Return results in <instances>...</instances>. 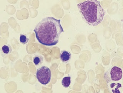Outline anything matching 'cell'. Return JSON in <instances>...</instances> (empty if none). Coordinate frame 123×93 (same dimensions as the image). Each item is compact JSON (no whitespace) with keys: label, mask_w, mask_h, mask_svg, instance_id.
<instances>
[{"label":"cell","mask_w":123,"mask_h":93,"mask_svg":"<svg viewBox=\"0 0 123 93\" xmlns=\"http://www.w3.org/2000/svg\"><path fill=\"white\" fill-rule=\"evenodd\" d=\"M12 51V49L11 45H3L1 49V52L3 54V55H9L11 54Z\"/></svg>","instance_id":"obj_6"},{"label":"cell","mask_w":123,"mask_h":93,"mask_svg":"<svg viewBox=\"0 0 123 93\" xmlns=\"http://www.w3.org/2000/svg\"><path fill=\"white\" fill-rule=\"evenodd\" d=\"M77 6L83 19L88 25L97 26L103 21L105 12L99 1L86 0L79 3Z\"/></svg>","instance_id":"obj_2"},{"label":"cell","mask_w":123,"mask_h":93,"mask_svg":"<svg viewBox=\"0 0 123 93\" xmlns=\"http://www.w3.org/2000/svg\"><path fill=\"white\" fill-rule=\"evenodd\" d=\"M43 57L40 55H36L33 58V62L36 66L41 65L43 63Z\"/></svg>","instance_id":"obj_7"},{"label":"cell","mask_w":123,"mask_h":93,"mask_svg":"<svg viewBox=\"0 0 123 93\" xmlns=\"http://www.w3.org/2000/svg\"><path fill=\"white\" fill-rule=\"evenodd\" d=\"M60 57L63 62L67 63L71 59V54L69 51L64 50L61 52Z\"/></svg>","instance_id":"obj_5"},{"label":"cell","mask_w":123,"mask_h":93,"mask_svg":"<svg viewBox=\"0 0 123 93\" xmlns=\"http://www.w3.org/2000/svg\"><path fill=\"white\" fill-rule=\"evenodd\" d=\"M36 76L38 82L45 85L49 84L51 80V71L47 67L43 66L37 70Z\"/></svg>","instance_id":"obj_3"},{"label":"cell","mask_w":123,"mask_h":93,"mask_svg":"<svg viewBox=\"0 0 123 93\" xmlns=\"http://www.w3.org/2000/svg\"><path fill=\"white\" fill-rule=\"evenodd\" d=\"M71 78L70 77H65L62 81V84L63 87L68 88L69 87L71 83Z\"/></svg>","instance_id":"obj_8"},{"label":"cell","mask_w":123,"mask_h":93,"mask_svg":"<svg viewBox=\"0 0 123 93\" xmlns=\"http://www.w3.org/2000/svg\"><path fill=\"white\" fill-rule=\"evenodd\" d=\"M20 41L21 43L25 44L29 42V38L26 35L21 34L20 37Z\"/></svg>","instance_id":"obj_9"},{"label":"cell","mask_w":123,"mask_h":93,"mask_svg":"<svg viewBox=\"0 0 123 93\" xmlns=\"http://www.w3.org/2000/svg\"><path fill=\"white\" fill-rule=\"evenodd\" d=\"M34 31L39 42L48 46L56 45L59 42L60 35L63 32L61 20L53 17L42 19L36 25Z\"/></svg>","instance_id":"obj_1"},{"label":"cell","mask_w":123,"mask_h":93,"mask_svg":"<svg viewBox=\"0 0 123 93\" xmlns=\"http://www.w3.org/2000/svg\"><path fill=\"white\" fill-rule=\"evenodd\" d=\"M122 72L121 68L117 67H113L109 69L104 74V79L107 83L112 81H117L122 78Z\"/></svg>","instance_id":"obj_4"}]
</instances>
